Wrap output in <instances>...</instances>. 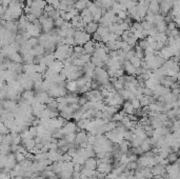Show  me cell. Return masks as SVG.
I'll return each mask as SVG.
<instances>
[{
  "mask_svg": "<svg viewBox=\"0 0 180 179\" xmlns=\"http://www.w3.org/2000/svg\"><path fill=\"white\" fill-rule=\"evenodd\" d=\"M151 172H152L153 176L159 177V176H162V175L164 174L165 169H164V166H162L159 163H157V164H155V166H153L152 168H151Z\"/></svg>",
  "mask_w": 180,
  "mask_h": 179,
  "instance_id": "obj_5",
  "label": "cell"
},
{
  "mask_svg": "<svg viewBox=\"0 0 180 179\" xmlns=\"http://www.w3.org/2000/svg\"><path fill=\"white\" fill-rule=\"evenodd\" d=\"M155 28H156V30H157V33H164L167 28V24H166V22L161 21V22H158V23L155 24Z\"/></svg>",
  "mask_w": 180,
  "mask_h": 179,
  "instance_id": "obj_13",
  "label": "cell"
},
{
  "mask_svg": "<svg viewBox=\"0 0 180 179\" xmlns=\"http://www.w3.org/2000/svg\"><path fill=\"white\" fill-rule=\"evenodd\" d=\"M167 28H169V30H175V28H178V25H176L175 22L172 21L167 23Z\"/></svg>",
  "mask_w": 180,
  "mask_h": 179,
  "instance_id": "obj_31",
  "label": "cell"
},
{
  "mask_svg": "<svg viewBox=\"0 0 180 179\" xmlns=\"http://www.w3.org/2000/svg\"><path fill=\"white\" fill-rule=\"evenodd\" d=\"M91 56H92V55H88V54H82V55H80L79 59H81V60L83 61L84 63H86V62H88V61H91Z\"/></svg>",
  "mask_w": 180,
  "mask_h": 179,
  "instance_id": "obj_25",
  "label": "cell"
},
{
  "mask_svg": "<svg viewBox=\"0 0 180 179\" xmlns=\"http://www.w3.org/2000/svg\"><path fill=\"white\" fill-rule=\"evenodd\" d=\"M75 34V30L73 28H70L68 30H65V37H73Z\"/></svg>",
  "mask_w": 180,
  "mask_h": 179,
  "instance_id": "obj_28",
  "label": "cell"
},
{
  "mask_svg": "<svg viewBox=\"0 0 180 179\" xmlns=\"http://www.w3.org/2000/svg\"><path fill=\"white\" fill-rule=\"evenodd\" d=\"M98 1H102V0H98Z\"/></svg>",
  "mask_w": 180,
  "mask_h": 179,
  "instance_id": "obj_36",
  "label": "cell"
},
{
  "mask_svg": "<svg viewBox=\"0 0 180 179\" xmlns=\"http://www.w3.org/2000/svg\"><path fill=\"white\" fill-rule=\"evenodd\" d=\"M46 2L45 0H33V3L31 5L32 9H38V10H44Z\"/></svg>",
  "mask_w": 180,
  "mask_h": 179,
  "instance_id": "obj_10",
  "label": "cell"
},
{
  "mask_svg": "<svg viewBox=\"0 0 180 179\" xmlns=\"http://www.w3.org/2000/svg\"><path fill=\"white\" fill-rule=\"evenodd\" d=\"M122 69L124 71V73H127V75H133L135 76V71L136 67H134L133 65L131 64V62L128 60H125L122 64Z\"/></svg>",
  "mask_w": 180,
  "mask_h": 179,
  "instance_id": "obj_6",
  "label": "cell"
},
{
  "mask_svg": "<svg viewBox=\"0 0 180 179\" xmlns=\"http://www.w3.org/2000/svg\"><path fill=\"white\" fill-rule=\"evenodd\" d=\"M73 37L74 40H75V46H83L84 43H86L92 39L91 35L86 34L83 31H75V34Z\"/></svg>",
  "mask_w": 180,
  "mask_h": 179,
  "instance_id": "obj_1",
  "label": "cell"
},
{
  "mask_svg": "<svg viewBox=\"0 0 180 179\" xmlns=\"http://www.w3.org/2000/svg\"><path fill=\"white\" fill-rule=\"evenodd\" d=\"M96 33H98L99 35H100L101 37L105 36V35L109 34V28H104V26H101V25H98V28H97L96 30Z\"/></svg>",
  "mask_w": 180,
  "mask_h": 179,
  "instance_id": "obj_17",
  "label": "cell"
},
{
  "mask_svg": "<svg viewBox=\"0 0 180 179\" xmlns=\"http://www.w3.org/2000/svg\"><path fill=\"white\" fill-rule=\"evenodd\" d=\"M91 38H93V41H94V42H101V36L96 32H95L94 34H92Z\"/></svg>",
  "mask_w": 180,
  "mask_h": 179,
  "instance_id": "obj_27",
  "label": "cell"
},
{
  "mask_svg": "<svg viewBox=\"0 0 180 179\" xmlns=\"http://www.w3.org/2000/svg\"><path fill=\"white\" fill-rule=\"evenodd\" d=\"M158 55H159V56H160L161 58H162L164 61H165V60H169V59H171L172 57L174 56L173 53H172V51L170 50L169 46H164L162 49H161L160 51H159V52H158Z\"/></svg>",
  "mask_w": 180,
  "mask_h": 179,
  "instance_id": "obj_3",
  "label": "cell"
},
{
  "mask_svg": "<svg viewBox=\"0 0 180 179\" xmlns=\"http://www.w3.org/2000/svg\"><path fill=\"white\" fill-rule=\"evenodd\" d=\"M143 95L144 96H154V90H151V88H143Z\"/></svg>",
  "mask_w": 180,
  "mask_h": 179,
  "instance_id": "obj_26",
  "label": "cell"
},
{
  "mask_svg": "<svg viewBox=\"0 0 180 179\" xmlns=\"http://www.w3.org/2000/svg\"><path fill=\"white\" fill-rule=\"evenodd\" d=\"M26 5H28V7H31L33 3V0H26Z\"/></svg>",
  "mask_w": 180,
  "mask_h": 179,
  "instance_id": "obj_34",
  "label": "cell"
},
{
  "mask_svg": "<svg viewBox=\"0 0 180 179\" xmlns=\"http://www.w3.org/2000/svg\"><path fill=\"white\" fill-rule=\"evenodd\" d=\"M131 1H135V2H138V1H139V0H131Z\"/></svg>",
  "mask_w": 180,
  "mask_h": 179,
  "instance_id": "obj_35",
  "label": "cell"
},
{
  "mask_svg": "<svg viewBox=\"0 0 180 179\" xmlns=\"http://www.w3.org/2000/svg\"><path fill=\"white\" fill-rule=\"evenodd\" d=\"M28 43L31 46V48H35L38 44V39L36 37H31L30 39H28Z\"/></svg>",
  "mask_w": 180,
  "mask_h": 179,
  "instance_id": "obj_21",
  "label": "cell"
},
{
  "mask_svg": "<svg viewBox=\"0 0 180 179\" xmlns=\"http://www.w3.org/2000/svg\"><path fill=\"white\" fill-rule=\"evenodd\" d=\"M97 28H98V23H96V22H90V23L86 24V26L84 28V32H86V34L92 35L96 32Z\"/></svg>",
  "mask_w": 180,
  "mask_h": 179,
  "instance_id": "obj_9",
  "label": "cell"
},
{
  "mask_svg": "<svg viewBox=\"0 0 180 179\" xmlns=\"http://www.w3.org/2000/svg\"><path fill=\"white\" fill-rule=\"evenodd\" d=\"M138 46H139V48L141 49L142 51H146V49L150 46V44H148V42L146 41V39H141V40H139V42H138Z\"/></svg>",
  "mask_w": 180,
  "mask_h": 179,
  "instance_id": "obj_18",
  "label": "cell"
},
{
  "mask_svg": "<svg viewBox=\"0 0 180 179\" xmlns=\"http://www.w3.org/2000/svg\"><path fill=\"white\" fill-rule=\"evenodd\" d=\"M130 62H131V64L133 65L134 67H139L140 65H141V59H139L137 56H134L132 57L131 59H130Z\"/></svg>",
  "mask_w": 180,
  "mask_h": 179,
  "instance_id": "obj_15",
  "label": "cell"
},
{
  "mask_svg": "<svg viewBox=\"0 0 180 179\" xmlns=\"http://www.w3.org/2000/svg\"><path fill=\"white\" fill-rule=\"evenodd\" d=\"M172 10V4L167 1H164L163 0L162 2L159 3V14L162 16H165L171 12Z\"/></svg>",
  "mask_w": 180,
  "mask_h": 179,
  "instance_id": "obj_2",
  "label": "cell"
},
{
  "mask_svg": "<svg viewBox=\"0 0 180 179\" xmlns=\"http://www.w3.org/2000/svg\"><path fill=\"white\" fill-rule=\"evenodd\" d=\"M82 46H83V50H84V53H86V54L92 55L93 53H94L95 48H94V41L93 40L88 41V42L84 43Z\"/></svg>",
  "mask_w": 180,
  "mask_h": 179,
  "instance_id": "obj_8",
  "label": "cell"
},
{
  "mask_svg": "<svg viewBox=\"0 0 180 179\" xmlns=\"http://www.w3.org/2000/svg\"><path fill=\"white\" fill-rule=\"evenodd\" d=\"M55 56H54L53 53H51V54H44V56H43L42 60H41V62L45 63V65L46 67H50V65L53 64V62L55 61ZM40 63V62H39Z\"/></svg>",
  "mask_w": 180,
  "mask_h": 179,
  "instance_id": "obj_7",
  "label": "cell"
},
{
  "mask_svg": "<svg viewBox=\"0 0 180 179\" xmlns=\"http://www.w3.org/2000/svg\"><path fill=\"white\" fill-rule=\"evenodd\" d=\"M117 16L120 18V19L124 20L125 18L128 17V13H127V12H125V11H119V12H118V13H117Z\"/></svg>",
  "mask_w": 180,
  "mask_h": 179,
  "instance_id": "obj_29",
  "label": "cell"
},
{
  "mask_svg": "<svg viewBox=\"0 0 180 179\" xmlns=\"http://www.w3.org/2000/svg\"><path fill=\"white\" fill-rule=\"evenodd\" d=\"M65 88H67V91L70 92V93H76V92H77V85H76V82L75 81H68L67 80Z\"/></svg>",
  "mask_w": 180,
  "mask_h": 179,
  "instance_id": "obj_12",
  "label": "cell"
},
{
  "mask_svg": "<svg viewBox=\"0 0 180 179\" xmlns=\"http://www.w3.org/2000/svg\"><path fill=\"white\" fill-rule=\"evenodd\" d=\"M137 39H136V37L134 36V34L133 33H131V35H130V37H129V39L127 40V42H128V44H129L131 48H133V46H135L136 44H137Z\"/></svg>",
  "mask_w": 180,
  "mask_h": 179,
  "instance_id": "obj_16",
  "label": "cell"
},
{
  "mask_svg": "<svg viewBox=\"0 0 180 179\" xmlns=\"http://www.w3.org/2000/svg\"><path fill=\"white\" fill-rule=\"evenodd\" d=\"M131 103H132V106H133L134 110H138V109L141 108L139 100H138L137 98H134V99H132V100H131Z\"/></svg>",
  "mask_w": 180,
  "mask_h": 179,
  "instance_id": "obj_22",
  "label": "cell"
},
{
  "mask_svg": "<svg viewBox=\"0 0 180 179\" xmlns=\"http://www.w3.org/2000/svg\"><path fill=\"white\" fill-rule=\"evenodd\" d=\"M63 22H64V20H63L61 17L57 18V19L54 20V26H56L57 28H61V25L63 24Z\"/></svg>",
  "mask_w": 180,
  "mask_h": 179,
  "instance_id": "obj_23",
  "label": "cell"
},
{
  "mask_svg": "<svg viewBox=\"0 0 180 179\" xmlns=\"http://www.w3.org/2000/svg\"><path fill=\"white\" fill-rule=\"evenodd\" d=\"M122 76H124V71H123V69L116 70V72H115V77L116 78L122 77Z\"/></svg>",
  "mask_w": 180,
  "mask_h": 179,
  "instance_id": "obj_30",
  "label": "cell"
},
{
  "mask_svg": "<svg viewBox=\"0 0 180 179\" xmlns=\"http://www.w3.org/2000/svg\"><path fill=\"white\" fill-rule=\"evenodd\" d=\"M47 17L52 18L53 20L57 19V18L60 17V14H59V10H55V9H52L51 11L47 13Z\"/></svg>",
  "mask_w": 180,
  "mask_h": 179,
  "instance_id": "obj_14",
  "label": "cell"
},
{
  "mask_svg": "<svg viewBox=\"0 0 180 179\" xmlns=\"http://www.w3.org/2000/svg\"><path fill=\"white\" fill-rule=\"evenodd\" d=\"M134 56H135V50H134V49L132 48L131 50L129 51V52L125 53V60L129 61L130 59H131L132 57H134Z\"/></svg>",
  "mask_w": 180,
  "mask_h": 179,
  "instance_id": "obj_24",
  "label": "cell"
},
{
  "mask_svg": "<svg viewBox=\"0 0 180 179\" xmlns=\"http://www.w3.org/2000/svg\"><path fill=\"white\" fill-rule=\"evenodd\" d=\"M73 52L76 53L79 57H80V55L86 54V53H84V50H83V46H73Z\"/></svg>",
  "mask_w": 180,
  "mask_h": 179,
  "instance_id": "obj_19",
  "label": "cell"
},
{
  "mask_svg": "<svg viewBox=\"0 0 180 179\" xmlns=\"http://www.w3.org/2000/svg\"><path fill=\"white\" fill-rule=\"evenodd\" d=\"M70 13H71V14H72V16H73V17H74V16H78V15H79L80 12L78 11V10H76L75 7H73V9H72L71 11H70Z\"/></svg>",
  "mask_w": 180,
  "mask_h": 179,
  "instance_id": "obj_33",
  "label": "cell"
},
{
  "mask_svg": "<svg viewBox=\"0 0 180 179\" xmlns=\"http://www.w3.org/2000/svg\"><path fill=\"white\" fill-rule=\"evenodd\" d=\"M161 21H164V16L160 15V14H156V15H154L153 24H156V23H158V22H161Z\"/></svg>",
  "mask_w": 180,
  "mask_h": 179,
  "instance_id": "obj_20",
  "label": "cell"
},
{
  "mask_svg": "<svg viewBox=\"0 0 180 179\" xmlns=\"http://www.w3.org/2000/svg\"><path fill=\"white\" fill-rule=\"evenodd\" d=\"M122 110L125 112V114L129 115V114H133L134 112V109L133 106H132V103L131 101H129V100H125L124 102L122 103Z\"/></svg>",
  "mask_w": 180,
  "mask_h": 179,
  "instance_id": "obj_11",
  "label": "cell"
},
{
  "mask_svg": "<svg viewBox=\"0 0 180 179\" xmlns=\"http://www.w3.org/2000/svg\"><path fill=\"white\" fill-rule=\"evenodd\" d=\"M41 25V28L44 33H50L52 30L54 28V20L52 18H49L47 17L42 23L40 24Z\"/></svg>",
  "mask_w": 180,
  "mask_h": 179,
  "instance_id": "obj_4",
  "label": "cell"
},
{
  "mask_svg": "<svg viewBox=\"0 0 180 179\" xmlns=\"http://www.w3.org/2000/svg\"><path fill=\"white\" fill-rule=\"evenodd\" d=\"M90 14H91V12L88 11V10L86 7V9H84V10H82V11L80 12V14H79V15L81 16V18H82V17H84V16H86V15H90Z\"/></svg>",
  "mask_w": 180,
  "mask_h": 179,
  "instance_id": "obj_32",
  "label": "cell"
}]
</instances>
